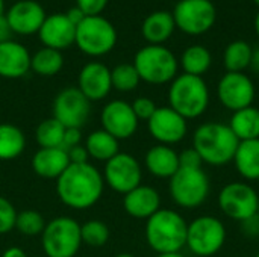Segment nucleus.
Wrapping results in <instances>:
<instances>
[{"label":"nucleus","instance_id":"1","mask_svg":"<svg viewBox=\"0 0 259 257\" xmlns=\"http://www.w3.org/2000/svg\"><path fill=\"white\" fill-rule=\"evenodd\" d=\"M105 180L102 173L90 162L70 164L56 179V194L59 200L74 211L93 208L103 194Z\"/></svg>","mask_w":259,"mask_h":257},{"label":"nucleus","instance_id":"21","mask_svg":"<svg viewBox=\"0 0 259 257\" xmlns=\"http://www.w3.org/2000/svg\"><path fill=\"white\" fill-rule=\"evenodd\" d=\"M123 208L127 215L138 220H149L161 209L159 192L147 185H140L123 197Z\"/></svg>","mask_w":259,"mask_h":257},{"label":"nucleus","instance_id":"20","mask_svg":"<svg viewBox=\"0 0 259 257\" xmlns=\"http://www.w3.org/2000/svg\"><path fill=\"white\" fill-rule=\"evenodd\" d=\"M30 71L29 50L12 39L0 42V77L18 79Z\"/></svg>","mask_w":259,"mask_h":257},{"label":"nucleus","instance_id":"4","mask_svg":"<svg viewBox=\"0 0 259 257\" xmlns=\"http://www.w3.org/2000/svg\"><path fill=\"white\" fill-rule=\"evenodd\" d=\"M168 106L185 120H194L205 114L209 105V89L199 76H176L168 88Z\"/></svg>","mask_w":259,"mask_h":257},{"label":"nucleus","instance_id":"45","mask_svg":"<svg viewBox=\"0 0 259 257\" xmlns=\"http://www.w3.org/2000/svg\"><path fill=\"white\" fill-rule=\"evenodd\" d=\"M2 257H27L26 251L20 247H9L3 251Z\"/></svg>","mask_w":259,"mask_h":257},{"label":"nucleus","instance_id":"23","mask_svg":"<svg viewBox=\"0 0 259 257\" xmlns=\"http://www.w3.org/2000/svg\"><path fill=\"white\" fill-rule=\"evenodd\" d=\"M144 164L147 171L158 179H171L176 174V171L181 168L179 153L170 145H162V144L152 147L146 153Z\"/></svg>","mask_w":259,"mask_h":257},{"label":"nucleus","instance_id":"52","mask_svg":"<svg viewBox=\"0 0 259 257\" xmlns=\"http://www.w3.org/2000/svg\"><path fill=\"white\" fill-rule=\"evenodd\" d=\"M256 215L259 217V201H258V212H256Z\"/></svg>","mask_w":259,"mask_h":257},{"label":"nucleus","instance_id":"50","mask_svg":"<svg viewBox=\"0 0 259 257\" xmlns=\"http://www.w3.org/2000/svg\"><path fill=\"white\" fill-rule=\"evenodd\" d=\"M115 257H135L134 254H129V253H120V254H117Z\"/></svg>","mask_w":259,"mask_h":257},{"label":"nucleus","instance_id":"5","mask_svg":"<svg viewBox=\"0 0 259 257\" xmlns=\"http://www.w3.org/2000/svg\"><path fill=\"white\" fill-rule=\"evenodd\" d=\"M140 79L150 85L171 83L178 74V59L173 52L164 45L149 44L140 48L134 58Z\"/></svg>","mask_w":259,"mask_h":257},{"label":"nucleus","instance_id":"48","mask_svg":"<svg viewBox=\"0 0 259 257\" xmlns=\"http://www.w3.org/2000/svg\"><path fill=\"white\" fill-rule=\"evenodd\" d=\"M255 30H256V35L259 36V12L256 14V18H255Z\"/></svg>","mask_w":259,"mask_h":257},{"label":"nucleus","instance_id":"37","mask_svg":"<svg viewBox=\"0 0 259 257\" xmlns=\"http://www.w3.org/2000/svg\"><path fill=\"white\" fill-rule=\"evenodd\" d=\"M132 109H134V114L137 115L138 120H144V121H149L150 117L155 114V111L158 109L156 103L149 98V97H138L134 100V103H131Z\"/></svg>","mask_w":259,"mask_h":257},{"label":"nucleus","instance_id":"34","mask_svg":"<svg viewBox=\"0 0 259 257\" xmlns=\"http://www.w3.org/2000/svg\"><path fill=\"white\" fill-rule=\"evenodd\" d=\"M109 227L106 223L100 220H90L85 224L80 226V236H82V244L88 247H103L109 241Z\"/></svg>","mask_w":259,"mask_h":257},{"label":"nucleus","instance_id":"14","mask_svg":"<svg viewBox=\"0 0 259 257\" xmlns=\"http://www.w3.org/2000/svg\"><path fill=\"white\" fill-rule=\"evenodd\" d=\"M255 94V85L244 73H226L217 85L219 101L232 112L252 106Z\"/></svg>","mask_w":259,"mask_h":257},{"label":"nucleus","instance_id":"10","mask_svg":"<svg viewBox=\"0 0 259 257\" xmlns=\"http://www.w3.org/2000/svg\"><path fill=\"white\" fill-rule=\"evenodd\" d=\"M171 15L176 27L187 35L206 33L217 18L215 6L211 0H179Z\"/></svg>","mask_w":259,"mask_h":257},{"label":"nucleus","instance_id":"31","mask_svg":"<svg viewBox=\"0 0 259 257\" xmlns=\"http://www.w3.org/2000/svg\"><path fill=\"white\" fill-rule=\"evenodd\" d=\"M253 48L243 39L232 41L223 55V64L228 73H244L250 67Z\"/></svg>","mask_w":259,"mask_h":257},{"label":"nucleus","instance_id":"18","mask_svg":"<svg viewBox=\"0 0 259 257\" xmlns=\"http://www.w3.org/2000/svg\"><path fill=\"white\" fill-rule=\"evenodd\" d=\"M77 89L90 101H100L106 98L112 89L111 70L97 61L85 64L77 76Z\"/></svg>","mask_w":259,"mask_h":257},{"label":"nucleus","instance_id":"49","mask_svg":"<svg viewBox=\"0 0 259 257\" xmlns=\"http://www.w3.org/2000/svg\"><path fill=\"white\" fill-rule=\"evenodd\" d=\"M0 15H5V0H0Z\"/></svg>","mask_w":259,"mask_h":257},{"label":"nucleus","instance_id":"42","mask_svg":"<svg viewBox=\"0 0 259 257\" xmlns=\"http://www.w3.org/2000/svg\"><path fill=\"white\" fill-rule=\"evenodd\" d=\"M241 229L244 232L246 236H250V238H256L259 236V217L258 215H253L244 221H241Z\"/></svg>","mask_w":259,"mask_h":257},{"label":"nucleus","instance_id":"40","mask_svg":"<svg viewBox=\"0 0 259 257\" xmlns=\"http://www.w3.org/2000/svg\"><path fill=\"white\" fill-rule=\"evenodd\" d=\"M80 144H82V132H80V129H65L61 148L68 151V150H71V148H74V147H77Z\"/></svg>","mask_w":259,"mask_h":257},{"label":"nucleus","instance_id":"26","mask_svg":"<svg viewBox=\"0 0 259 257\" xmlns=\"http://www.w3.org/2000/svg\"><path fill=\"white\" fill-rule=\"evenodd\" d=\"M228 126L240 142L259 139V109L249 106L234 112Z\"/></svg>","mask_w":259,"mask_h":257},{"label":"nucleus","instance_id":"12","mask_svg":"<svg viewBox=\"0 0 259 257\" xmlns=\"http://www.w3.org/2000/svg\"><path fill=\"white\" fill-rule=\"evenodd\" d=\"M102 176L105 183L112 191L124 195L141 185L143 168L135 156L120 151L108 162H105Z\"/></svg>","mask_w":259,"mask_h":257},{"label":"nucleus","instance_id":"47","mask_svg":"<svg viewBox=\"0 0 259 257\" xmlns=\"http://www.w3.org/2000/svg\"><path fill=\"white\" fill-rule=\"evenodd\" d=\"M156 257H185L182 253H167V254H158Z\"/></svg>","mask_w":259,"mask_h":257},{"label":"nucleus","instance_id":"28","mask_svg":"<svg viewBox=\"0 0 259 257\" xmlns=\"http://www.w3.org/2000/svg\"><path fill=\"white\" fill-rule=\"evenodd\" d=\"M26 147V136L20 127L0 123V161L17 159Z\"/></svg>","mask_w":259,"mask_h":257},{"label":"nucleus","instance_id":"41","mask_svg":"<svg viewBox=\"0 0 259 257\" xmlns=\"http://www.w3.org/2000/svg\"><path fill=\"white\" fill-rule=\"evenodd\" d=\"M68 153V159H70V164H87L90 156H88V151L85 148V145H77L71 150L67 151Z\"/></svg>","mask_w":259,"mask_h":257},{"label":"nucleus","instance_id":"3","mask_svg":"<svg viewBox=\"0 0 259 257\" xmlns=\"http://www.w3.org/2000/svg\"><path fill=\"white\" fill-rule=\"evenodd\" d=\"M188 223L173 209H159L146 220V241L158 254L181 253L187 245Z\"/></svg>","mask_w":259,"mask_h":257},{"label":"nucleus","instance_id":"27","mask_svg":"<svg viewBox=\"0 0 259 257\" xmlns=\"http://www.w3.org/2000/svg\"><path fill=\"white\" fill-rule=\"evenodd\" d=\"M118 144L120 141L103 129L91 132L85 139V148L88 151V156L100 162H108L111 158L120 153Z\"/></svg>","mask_w":259,"mask_h":257},{"label":"nucleus","instance_id":"8","mask_svg":"<svg viewBox=\"0 0 259 257\" xmlns=\"http://www.w3.org/2000/svg\"><path fill=\"white\" fill-rule=\"evenodd\" d=\"M74 44L88 56H103L115 47L117 30L103 15L85 17L83 21L76 26Z\"/></svg>","mask_w":259,"mask_h":257},{"label":"nucleus","instance_id":"13","mask_svg":"<svg viewBox=\"0 0 259 257\" xmlns=\"http://www.w3.org/2000/svg\"><path fill=\"white\" fill-rule=\"evenodd\" d=\"M91 114V101L76 88L68 86L58 92L53 101V118L65 129H82Z\"/></svg>","mask_w":259,"mask_h":257},{"label":"nucleus","instance_id":"30","mask_svg":"<svg viewBox=\"0 0 259 257\" xmlns=\"http://www.w3.org/2000/svg\"><path fill=\"white\" fill-rule=\"evenodd\" d=\"M212 64L211 52L203 45H191L181 56V65L185 74L202 77Z\"/></svg>","mask_w":259,"mask_h":257},{"label":"nucleus","instance_id":"35","mask_svg":"<svg viewBox=\"0 0 259 257\" xmlns=\"http://www.w3.org/2000/svg\"><path fill=\"white\" fill-rule=\"evenodd\" d=\"M42 215L36 211H21L17 214L15 229L24 236H41L46 227Z\"/></svg>","mask_w":259,"mask_h":257},{"label":"nucleus","instance_id":"15","mask_svg":"<svg viewBox=\"0 0 259 257\" xmlns=\"http://www.w3.org/2000/svg\"><path fill=\"white\" fill-rule=\"evenodd\" d=\"M147 129L158 144L171 147L187 136L188 123L170 106H161L147 121Z\"/></svg>","mask_w":259,"mask_h":257},{"label":"nucleus","instance_id":"11","mask_svg":"<svg viewBox=\"0 0 259 257\" xmlns=\"http://www.w3.org/2000/svg\"><path fill=\"white\" fill-rule=\"evenodd\" d=\"M259 194L253 186L243 182L225 185L219 194L217 203L220 211L231 220L244 221L258 212Z\"/></svg>","mask_w":259,"mask_h":257},{"label":"nucleus","instance_id":"32","mask_svg":"<svg viewBox=\"0 0 259 257\" xmlns=\"http://www.w3.org/2000/svg\"><path fill=\"white\" fill-rule=\"evenodd\" d=\"M65 127L56 120V118H47L42 120L36 130H35V139L39 145V148H61L62 139H64Z\"/></svg>","mask_w":259,"mask_h":257},{"label":"nucleus","instance_id":"22","mask_svg":"<svg viewBox=\"0 0 259 257\" xmlns=\"http://www.w3.org/2000/svg\"><path fill=\"white\" fill-rule=\"evenodd\" d=\"M32 170L42 179H58L70 165L68 153L62 148H39L30 161Z\"/></svg>","mask_w":259,"mask_h":257},{"label":"nucleus","instance_id":"51","mask_svg":"<svg viewBox=\"0 0 259 257\" xmlns=\"http://www.w3.org/2000/svg\"><path fill=\"white\" fill-rule=\"evenodd\" d=\"M253 2H255V3H256V5L259 6V0H253Z\"/></svg>","mask_w":259,"mask_h":257},{"label":"nucleus","instance_id":"38","mask_svg":"<svg viewBox=\"0 0 259 257\" xmlns=\"http://www.w3.org/2000/svg\"><path fill=\"white\" fill-rule=\"evenodd\" d=\"M108 2L109 0H76V6L87 17H93V15H102Z\"/></svg>","mask_w":259,"mask_h":257},{"label":"nucleus","instance_id":"43","mask_svg":"<svg viewBox=\"0 0 259 257\" xmlns=\"http://www.w3.org/2000/svg\"><path fill=\"white\" fill-rule=\"evenodd\" d=\"M65 15H67V18L74 24V26H77V24H80L82 21H83V18L87 17L77 6H74V8H70L67 12H65Z\"/></svg>","mask_w":259,"mask_h":257},{"label":"nucleus","instance_id":"6","mask_svg":"<svg viewBox=\"0 0 259 257\" xmlns=\"http://www.w3.org/2000/svg\"><path fill=\"white\" fill-rule=\"evenodd\" d=\"M41 245L47 257H74L82 245L80 224L71 217L50 220L41 233Z\"/></svg>","mask_w":259,"mask_h":257},{"label":"nucleus","instance_id":"9","mask_svg":"<svg viewBox=\"0 0 259 257\" xmlns=\"http://www.w3.org/2000/svg\"><path fill=\"white\" fill-rule=\"evenodd\" d=\"M226 242L225 224L211 215H202L188 224L187 245L193 254L211 257L217 254Z\"/></svg>","mask_w":259,"mask_h":257},{"label":"nucleus","instance_id":"29","mask_svg":"<svg viewBox=\"0 0 259 257\" xmlns=\"http://www.w3.org/2000/svg\"><path fill=\"white\" fill-rule=\"evenodd\" d=\"M64 67V56L59 50L42 47L30 55V70L42 77L58 74Z\"/></svg>","mask_w":259,"mask_h":257},{"label":"nucleus","instance_id":"44","mask_svg":"<svg viewBox=\"0 0 259 257\" xmlns=\"http://www.w3.org/2000/svg\"><path fill=\"white\" fill-rule=\"evenodd\" d=\"M11 27L6 21V17L5 15H0V42H5L8 39H11Z\"/></svg>","mask_w":259,"mask_h":257},{"label":"nucleus","instance_id":"46","mask_svg":"<svg viewBox=\"0 0 259 257\" xmlns=\"http://www.w3.org/2000/svg\"><path fill=\"white\" fill-rule=\"evenodd\" d=\"M250 67L259 73V47L253 50V55H252V62H250Z\"/></svg>","mask_w":259,"mask_h":257},{"label":"nucleus","instance_id":"36","mask_svg":"<svg viewBox=\"0 0 259 257\" xmlns=\"http://www.w3.org/2000/svg\"><path fill=\"white\" fill-rule=\"evenodd\" d=\"M17 214L15 206L6 197L0 195V235H6L15 229Z\"/></svg>","mask_w":259,"mask_h":257},{"label":"nucleus","instance_id":"24","mask_svg":"<svg viewBox=\"0 0 259 257\" xmlns=\"http://www.w3.org/2000/svg\"><path fill=\"white\" fill-rule=\"evenodd\" d=\"M176 24L171 12L167 11H156L147 15L141 26V33L149 44L162 45L175 32Z\"/></svg>","mask_w":259,"mask_h":257},{"label":"nucleus","instance_id":"33","mask_svg":"<svg viewBox=\"0 0 259 257\" xmlns=\"http://www.w3.org/2000/svg\"><path fill=\"white\" fill-rule=\"evenodd\" d=\"M111 82L112 89L120 92H131L137 89L141 79L134 64H118L111 70Z\"/></svg>","mask_w":259,"mask_h":257},{"label":"nucleus","instance_id":"17","mask_svg":"<svg viewBox=\"0 0 259 257\" xmlns=\"http://www.w3.org/2000/svg\"><path fill=\"white\" fill-rule=\"evenodd\" d=\"M5 17L12 33L29 36L33 33H38L47 15H46L44 8L38 2L18 0L8 9Z\"/></svg>","mask_w":259,"mask_h":257},{"label":"nucleus","instance_id":"25","mask_svg":"<svg viewBox=\"0 0 259 257\" xmlns=\"http://www.w3.org/2000/svg\"><path fill=\"white\" fill-rule=\"evenodd\" d=\"M232 162L243 179L259 180V139L241 141Z\"/></svg>","mask_w":259,"mask_h":257},{"label":"nucleus","instance_id":"7","mask_svg":"<svg viewBox=\"0 0 259 257\" xmlns=\"http://www.w3.org/2000/svg\"><path fill=\"white\" fill-rule=\"evenodd\" d=\"M209 177L202 168H179L168 183L171 200L184 209L202 206L209 195Z\"/></svg>","mask_w":259,"mask_h":257},{"label":"nucleus","instance_id":"16","mask_svg":"<svg viewBox=\"0 0 259 257\" xmlns=\"http://www.w3.org/2000/svg\"><path fill=\"white\" fill-rule=\"evenodd\" d=\"M102 129L111 133L118 141L132 138L137 130L140 120L134 114L131 103L124 100H112L106 103L100 114Z\"/></svg>","mask_w":259,"mask_h":257},{"label":"nucleus","instance_id":"19","mask_svg":"<svg viewBox=\"0 0 259 257\" xmlns=\"http://www.w3.org/2000/svg\"><path fill=\"white\" fill-rule=\"evenodd\" d=\"M38 36L44 47L62 52L74 44L76 26L65 14H52L46 17L38 30Z\"/></svg>","mask_w":259,"mask_h":257},{"label":"nucleus","instance_id":"53","mask_svg":"<svg viewBox=\"0 0 259 257\" xmlns=\"http://www.w3.org/2000/svg\"><path fill=\"white\" fill-rule=\"evenodd\" d=\"M255 257H259V253H258V254H256V256H255Z\"/></svg>","mask_w":259,"mask_h":257},{"label":"nucleus","instance_id":"39","mask_svg":"<svg viewBox=\"0 0 259 257\" xmlns=\"http://www.w3.org/2000/svg\"><path fill=\"white\" fill-rule=\"evenodd\" d=\"M179 165L181 168H202L203 162L194 148H187L179 153Z\"/></svg>","mask_w":259,"mask_h":257},{"label":"nucleus","instance_id":"2","mask_svg":"<svg viewBox=\"0 0 259 257\" xmlns=\"http://www.w3.org/2000/svg\"><path fill=\"white\" fill-rule=\"evenodd\" d=\"M240 141L228 124L203 123L193 135V148L199 153L203 164L222 167L234 161Z\"/></svg>","mask_w":259,"mask_h":257}]
</instances>
